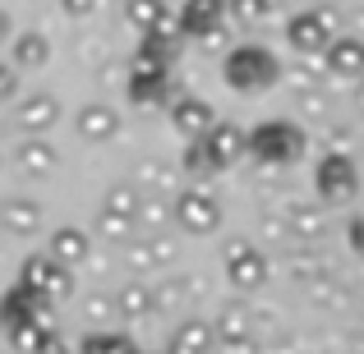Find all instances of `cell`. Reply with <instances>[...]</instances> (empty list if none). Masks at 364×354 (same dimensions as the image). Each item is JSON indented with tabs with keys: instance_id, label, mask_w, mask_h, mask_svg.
<instances>
[{
	"instance_id": "cell-49",
	"label": "cell",
	"mask_w": 364,
	"mask_h": 354,
	"mask_svg": "<svg viewBox=\"0 0 364 354\" xmlns=\"http://www.w3.org/2000/svg\"><path fill=\"white\" fill-rule=\"evenodd\" d=\"M5 37H9V14L0 9V42H5Z\"/></svg>"
},
{
	"instance_id": "cell-8",
	"label": "cell",
	"mask_w": 364,
	"mask_h": 354,
	"mask_svg": "<svg viewBox=\"0 0 364 354\" xmlns=\"http://www.w3.org/2000/svg\"><path fill=\"white\" fill-rule=\"evenodd\" d=\"M139 189L134 184H116L107 189V198H102L97 207V235L107 239H129L134 235V216H139Z\"/></svg>"
},
{
	"instance_id": "cell-33",
	"label": "cell",
	"mask_w": 364,
	"mask_h": 354,
	"mask_svg": "<svg viewBox=\"0 0 364 354\" xmlns=\"http://www.w3.org/2000/svg\"><path fill=\"white\" fill-rule=\"evenodd\" d=\"M304 290H309V299L318 304V309H328V304H346V299H350V294H346V285H341V281H332V276H318V281H309Z\"/></svg>"
},
{
	"instance_id": "cell-43",
	"label": "cell",
	"mask_w": 364,
	"mask_h": 354,
	"mask_svg": "<svg viewBox=\"0 0 364 354\" xmlns=\"http://www.w3.org/2000/svg\"><path fill=\"white\" fill-rule=\"evenodd\" d=\"M97 5H102V0H60V9H65L70 18H88V14H97Z\"/></svg>"
},
{
	"instance_id": "cell-38",
	"label": "cell",
	"mask_w": 364,
	"mask_h": 354,
	"mask_svg": "<svg viewBox=\"0 0 364 354\" xmlns=\"http://www.w3.org/2000/svg\"><path fill=\"white\" fill-rule=\"evenodd\" d=\"M226 18L254 23V18H267V9H263V0H226Z\"/></svg>"
},
{
	"instance_id": "cell-15",
	"label": "cell",
	"mask_w": 364,
	"mask_h": 354,
	"mask_svg": "<svg viewBox=\"0 0 364 354\" xmlns=\"http://www.w3.org/2000/svg\"><path fill=\"white\" fill-rule=\"evenodd\" d=\"M134 189H139V194H152V198H176L180 194V166L176 161H161V157L139 161Z\"/></svg>"
},
{
	"instance_id": "cell-22",
	"label": "cell",
	"mask_w": 364,
	"mask_h": 354,
	"mask_svg": "<svg viewBox=\"0 0 364 354\" xmlns=\"http://www.w3.org/2000/svg\"><path fill=\"white\" fill-rule=\"evenodd\" d=\"M217 336L208 318H185L176 331H171V354H213Z\"/></svg>"
},
{
	"instance_id": "cell-23",
	"label": "cell",
	"mask_w": 364,
	"mask_h": 354,
	"mask_svg": "<svg viewBox=\"0 0 364 354\" xmlns=\"http://www.w3.org/2000/svg\"><path fill=\"white\" fill-rule=\"evenodd\" d=\"M37 304H42V294L23 290V285H9V290L0 294V327L14 331V327H23V322H33Z\"/></svg>"
},
{
	"instance_id": "cell-20",
	"label": "cell",
	"mask_w": 364,
	"mask_h": 354,
	"mask_svg": "<svg viewBox=\"0 0 364 354\" xmlns=\"http://www.w3.org/2000/svg\"><path fill=\"white\" fill-rule=\"evenodd\" d=\"M46 60H51V37L46 33L28 28V33L9 37V65H14V70H42Z\"/></svg>"
},
{
	"instance_id": "cell-19",
	"label": "cell",
	"mask_w": 364,
	"mask_h": 354,
	"mask_svg": "<svg viewBox=\"0 0 364 354\" xmlns=\"http://www.w3.org/2000/svg\"><path fill=\"white\" fill-rule=\"evenodd\" d=\"M267 258L258 253V248H249V253H240V258H231L226 262V281H231V290H240V294H254V290H263L267 285Z\"/></svg>"
},
{
	"instance_id": "cell-53",
	"label": "cell",
	"mask_w": 364,
	"mask_h": 354,
	"mask_svg": "<svg viewBox=\"0 0 364 354\" xmlns=\"http://www.w3.org/2000/svg\"><path fill=\"white\" fill-rule=\"evenodd\" d=\"M166 354H171V350H166Z\"/></svg>"
},
{
	"instance_id": "cell-51",
	"label": "cell",
	"mask_w": 364,
	"mask_h": 354,
	"mask_svg": "<svg viewBox=\"0 0 364 354\" xmlns=\"http://www.w3.org/2000/svg\"><path fill=\"white\" fill-rule=\"evenodd\" d=\"M355 106H360V116H364V83L355 88Z\"/></svg>"
},
{
	"instance_id": "cell-27",
	"label": "cell",
	"mask_w": 364,
	"mask_h": 354,
	"mask_svg": "<svg viewBox=\"0 0 364 354\" xmlns=\"http://www.w3.org/2000/svg\"><path fill=\"white\" fill-rule=\"evenodd\" d=\"M171 221H176V216H171V198H152V194H143V198H139V216H134V231H143V235H161Z\"/></svg>"
},
{
	"instance_id": "cell-35",
	"label": "cell",
	"mask_w": 364,
	"mask_h": 354,
	"mask_svg": "<svg viewBox=\"0 0 364 354\" xmlns=\"http://www.w3.org/2000/svg\"><path fill=\"white\" fill-rule=\"evenodd\" d=\"M5 336H9V345H14L18 354H37V350H42V336H46V331H37L33 322H23V327L5 331Z\"/></svg>"
},
{
	"instance_id": "cell-2",
	"label": "cell",
	"mask_w": 364,
	"mask_h": 354,
	"mask_svg": "<svg viewBox=\"0 0 364 354\" xmlns=\"http://www.w3.org/2000/svg\"><path fill=\"white\" fill-rule=\"evenodd\" d=\"M282 74L286 70H282V60H277V51L263 46V42H240V46H231L226 60H222V79L231 83L235 92H245V97L267 92Z\"/></svg>"
},
{
	"instance_id": "cell-11",
	"label": "cell",
	"mask_w": 364,
	"mask_h": 354,
	"mask_svg": "<svg viewBox=\"0 0 364 354\" xmlns=\"http://www.w3.org/2000/svg\"><path fill=\"white\" fill-rule=\"evenodd\" d=\"M88 253H92V235L79 231V226H55V231L46 235V258H51L55 267H65V272L83 267Z\"/></svg>"
},
{
	"instance_id": "cell-44",
	"label": "cell",
	"mask_w": 364,
	"mask_h": 354,
	"mask_svg": "<svg viewBox=\"0 0 364 354\" xmlns=\"http://www.w3.org/2000/svg\"><path fill=\"white\" fill-rule=\"evenodd\" d=\"M346 239H350V248L364 258V216H350V226H346Z\"/></svg>"
},
{
	"instance_id": "cell-5",
	"label": "cell",
	"mask_w": 364,
	"mask_h": 354,
	"mask_svg": "<svg viewBox=\"0 0 364 354\" xmlns=\"http://www.w3.org/2000/svg\"><path fill=\"white\" fill-rule=\"evenodd\" d=\"M171 216H176V226L185 235H213L222 226V203H217V194L208 184H189L171 198Z\"/></svg>"
},
{
	"instance_id": "cell-12",
	"label": "cell",
	"mask_w": 364,
	"mask_h": 354,
	"mask_svg": "<svg viewBox=\"0 0 364 354\" xmlns=\"http://www.w3.org/2000/svg\"><path fill=\"white\" fill-rule=\"evenodd\" d=\"M282 216H286V231H291L295 244H318V235L328 231V207L318 198H295Z\"/></svg>"
},
{
	"instance_id": "cell-7",
	"label": "cell",
	"mask_w": 364,
	"mask_h": 354,
	"mask_svg": "<svg viewBox=\"0 0 364 354\" xmlns=\"http://www.w3.org/2000/svg\"><path fill=\"white\" fill-rule=\"evenodd\" d=\"M14 285H23V290H33V294H42V299H65V294H74V272H65V267H55L46 253H33V258H23L18 262V281Z\"/></svg>"
},
{
	"instance_id": "cell-14",
	"label": "cell",
	"mask_w": 364,
	"mask_h": 354,
	"mask_svg": "<svg viewBox=\"0 0 364 354\" xmlns=\"http://www.w3.org/2000/svg\"><path fill=\"white\" fill-rule=\"evenodd\" d=\"M208 148V157H213V166L217 170H226V166H235V161L245 157V129L235 120H217L213 129L198 138Z\"/></svg>"
},
{
	"instance_id": "cell-21",
	"label": "cell",
	"mask_w": 364,
	"mask_h": 354,
	"mask_svg": "<svg viewBox=\"0 0 364 354\" xmlns=\"http://www.w3.org/2000/svg\"><path fill=\"white\" fill-rule=\"evenodd\" d=\"M323 65H328V74H337V79H364V42L337 37V42L323 51Z\"/></svg>"
},
{
	"instance_id": "cell-32",
	"label": "cell",
	"mask_w": 364,
	"mask_h": 354,
	"mask_svg": "<svg viewBox=\"0 0 364 354\" xmlns=\"http://www.w3.org/2000/svg\"><path fill=\"white\" fill-rule=\"evenodd\" d=\"M166 88H171V83H139V79L124 83V92H129L134 106H161V101H171Z\"/></svg>"
},
{
	"instance_id": "cell-41",
	"label": "cell",
	"mask_w": 364,
	"mask_h": 354,
	"mask_svg": "<svg viewBox=\"0 0 364 354\" xmlns=\"http://www.w3.org/2000/svg\"><path fill=\"white\" fill-rule=\"evenodd\" d=\"M5 101H18V70L14 65H0V106Z\"/></svg>"
},
{
	"instance_id": "cell-3",
	"label": "cell",
	"mask_w": 364,
	"mask_h": 354,
	"mask_svg": "<svg viewBox=\"0 0 364 354\" xmlns=\"http://www.w3.org/2000/svg\"><path fill=\"white\" fill-rule=\"evenodd\" d=\"M286 42L300 55H323L332 42H337V9L332 5H309L300 14L286 18Z\"/></svg>"
},
{
	"instance_id": "cell-46",
	"label": "cell",
	"mask_w": 364,
	"mask_h": 354,
	"mask_svg": "<svg viewBox=\"0 0 364 354\" xmlns=\"http://www.w3.org/2000/svg\"><path fill=\"white\" fill-rule=\"evenodd\" d=\"M217 354H263L258 341H235V345H217Z\"/></svg>"
},
{
	"instance_id": "cell-48",
	"label": "cell",
	"mask_w": 364,
	"mask_h": 354,
	"mask_svg": "<svg viewBox=\"0 0 364 354\" xmlns=\"http://www.w3.org/2000/svg\"><path fill=\"white\" fill-rule=\"evenodd\" d=\"M350 354H364V327L355 331V341H350Z\"/></svg>"
},
{
	"instance_id": "cell-40",
	"label": "cell",
	"mask_w": 364,
	"mask_h": 354,
	"mask_svg": "<svg viewBox=\"0 0 364 354\" xmlns=\"http://www.w3.org/2000/svg\"><path fill=\"white\" fill-rule=\"evenodd\" d=\"M111 313H116V304H111L107 294H92V299H88V322L97 331H102V322H111Z\"/></svg>"
},
{
	"instance_id": "cell-25",
	"label": "cell",
	"mask_w": 364,
	"mask_h": 354,
	"mask_svg": "<svg viewBox=\"0 0 364 354\" xmlns=\"http://www.w3.org/2000/svg\"><path fill=\"white\" fill-rule=\"evenodd\" d=\"M14 161H18L23 175H51L55 170V148L46 138H23L18 152H14Z\"/></svg>"
},
{
	"instance_id": "cell-31",
	"label": "cell",
	"mask_w": 364,
	"mask_h": 354,
	"mask_svg": "<svg viewBox=\"0 0 364 354\" xmlns=\"http://www.w3.org/2000/svg\"><path fill=\"white\" fill-rule=\"evenodd\" d=\"M180 170H185L194 184H203L208 175H217V166H213V157H208L203 143H189V148H185V161H180Z\"/></svg>"
},
{
	"instance_id": "cell-16",
	"label": "cell",
	"mask_w": 364,
	"mask_h": 354,
	"mask_svg": "<svg viewBox=\"0 0 364 354\" xmlns=\"http://www.w3.org/2000/svg\"><path fill=\"white\" fill-rule=\"evenodd\" d=\"M0 231L18 235V239L37 235V231H42V203L28 198V194H9L5 203H0Z\"/></svg>"
},
{
	"instance_id": "cell-37",
	"label": "cell",
	"mask_w": 364,
	"mask_h": 354,
	"mask_svg": "<svg viewBox=\"0 0 364 354\" xmlns=\"http://www.w3.org/2000/svg\"><path fill=\"white\" fill-rule=\"evenodd\" d=\"M180 294H185V304H203L208 299V276L203 272H180Z\"/></svg>"
},
{
	"instance_id": "cell-17",
	"label": "cell",
	"mask_w": 364,
	"mask_h": 354,
	"mask_svg": "<svg viewBox=\"0 0 364 354\" xmlns=\"http://www.w3.org/2000/svg\"><path fill=\"white\" fill-rule=\"evenodd\" d=\"M74 129L88 143H111L120 133V111L107 106V101H88V106L74 111Z\"/></svg>"
},
{
	"instance_id": "cell-52",
	"label": "cell",
	"mask_w": 364,
	"mask_h": 354,
	"mask_svg": "<svg viewBox=\"0 0 364 354\" xmlns=\"http://www.w3.org/2000/svg\"><path fill=\"white\" fill-rule=\"evenodd\" d=\"M360 189H364V175H360Z\"/></svg>"
},
{
	"instance_id": "cell-45",
	"label": "cell",
	"mask_w": 364,
	"mask_h": 354,
	"mask_svg": "<svg viewBox=\"0 0 364 354\" xmlns=\"http://www.w3.org/2000/svg\"><path fill=\"white\" fill-rule=\"evenodd\" d=\"M37 354H70V350H65L60 327H55V331H46V336H42V350H37Z\"/></svg>"
},
{
	"instance_id": "cell-9",
	"label": "cell",
	"mask_w": 364,
	"mask_h": 354,
	"mask_svg": "<svg viewBox=\"0 0 364 354\" xmlns=\"http://www.w3.org/2000/svg\"><path fill=\"white\" fill-rule=\"evenodd\" d=\"M176 258H180V239L171 231L134 235L129 244H124V267H129V272H166V267H176Z\"/></svg>"
},
{
	"instance_id": "cell-6",
	"label": "cell",
	"mask_w": 364,
	"mask_h": 354,
	"mask_svg": "<svg viewBox=\"0 0 364 354\" xmlns=\"http://www.w3.org/2000/svg\"><path fill=\"white\" fill-rule=\"evenodd\" d=\"M180 33L194 37L198 46H217L226 37V0H185L176 9Z\"/></svg>"
},
{
	"instance_id": "cell-50",
	"label": "cell",
	"mask_w": 364,
	"mask_h": 354,
	"mask_svg": "<svg viewBox=\"0 0 364 354\" xmlns=\"http://www.w3.org/2000/svg\"><path fill=\"white\" fill-rule=\"evenodd\" d=\"M282 5H286V0H263V9H267V14H277Z\"/></svg>"
},
{
	"instance_id": "cell-18",
	"label": "cell",
	"mask_w": 364,
	"mask_h": 354,
	"mask_svg": "<svg viewBox=\"0 0 364 354\" xmlns=\"http://www.w3.org/2000/svg\"><path fill=\"white\" fill-rule=\"evenodd\" d=\"M249 304L240 299H231V304H222L217 309V318H213V336H217V345H235V341H254V318H249Z\"/></svg>"
},
{
	"instance_id": "cell-1",
	"label": "cell",
	"mask_w": 364,
	"mask_h": 354,
	"mask_svg": "<svg viewBox=\"0 0 364 354\" xmlns=\"http://www.w3.org/2000/svg\"><path fill=\"white\" fill-rule=\"evenodd\" d=\"M304 148H309V138L291 120H263L245 133V157H254V166L263 170H291L304 157Z\"/></svg>"
},
{
	"instance_id": "cell-39",
	"label": "cell",
	"mask_w": 364,
	"mask_h": 354,
	"mask_svg": "<svg viewBox=\"0 0 364 354\" xmlns=\"http://www.w3.org/2000/svg\"><path fill=\"white\" fill-rule=\"evenodd\" d=\"M258 350H263V354H304L300 336H291V331H277V336L258 341Z\"/></svg>"
},
{
	"instance_id": "cell-36",
	"label": "cell",
	"mask_w": 364,
	"mask_h": 354,
	"mask_svg": "<svg viewBox=\"0 0 364 354\" xmlns=\"http://www.w3.org/2000/svg\"><path fill=\"white\" fill-rule=\"evenodd\" d=\"M258 235L272 239V244H291V231H286L282 212H258Z\"/></svg>"
},
{
	"instance_id": "cell-4",
	"label": "cell",
	"mask_w": 364,
	"mask_h": 354,
	"mask_svg": "<svg viewBox=\"0 0 364 354\" xmlns=\"http://www.w3.org/2000/svg\"><path fill=\"white\" fill-rule=\"evenodd\" d=\"M314 189H318L323 207H341L350 198H360V166L350 152H328L314 170Z\"/></svg>"
},
{
	"instance_id": "cell-34",
	"label": "cell",
	"mask_w": 364,
	"mask_h": 354,
	"mask_svg": "<svg viewBox=\"0 0 364 354\" xmlns=\"http://www.w3.org/2000/svg\"><path fill=\"white\" fill-rule=\"evenodd\" d=\"M152 304H157V309H189L185 294H180V281H176V276H166V281L152 285Z\"/></svg>"
},
{
	"instance_id": "cell-10",
	"label": "cell",
	"mask_w": 364,
	"mask_h": 354,
	"mask_svg": "<svg viewBox=\"0 0 364 354\" xmlns=\"http://www.w3.org/2000/svg\"><path fill=\"white\" fill-rule=\"evenodd\" d=\"M55 120H60V101H55L51 92H42V88L23 92V97L14 101V116H9V124H14L18 133H28V138H42Z\"/></svg>"
},
{
	"instance_id": "cell-28",
	"label": "cell",
	"mask_w": 364,
	"mask_h": 354,
	"mask_svg": "<svg viewBox=\"0 0 364 354\" xmlns=\"http://www.w3.org/2000/svg\"><path fill=\"white\" fill-rule=\"evenodd\" d=\"M161 14H166L161 0H124V23H129L139 37H148L152 28L161 23Z\"/></svg>"
},
{
	"instance_id": "cell-13",
	"label": "cell",
	"mask_w": 364,
	"mask_h": 354,
	"mask_svg": "<svg viewBox=\"0 0 364 354\" xmlns=\"http://www.w3.org/2000/svg\"><path fill=\"white\" fill-rule=\"evenodd\" d=\"M166 106H171V124H176V133H185L189 143H198V138H203V133L217 124L213 106H208L203 97H189V92H180V97L166 101Z\"/></svg>"
},
{
	"instance_id": "cell-29",
	"label": "cell",
	"mask_w": 364,
	"mask_h": 354,
	"mask_svg": "<svg viewBox=\"0 0 364 354\" xmlns=\"http://www.w3.org/2000/svg\"><path fill=\"white\" fill-rule=\"evenodd\" d=\"M79 354H139V345H134L124 331H88Z\"/></svg>"
},
{
	"instance_id": "cell-24",
	"label": "cell",
	"mask_w": 364,
	"mask_h": 354,
	"mask_svg": "<svg viewBox=\"0 0 364 354\" xmlns=\"http://www.w3.org/2000/svg\"><path fill=\"white\" fill-rule=\"evenodd\" d=\"M286 276L300 285L318 281V276H328V262H323V253L314 244H300V248H286Z\"/></svg>"
},
{
	"instance_id": "cell-26",
	"label": "cell",
	"mask_w": 364,
	"mask_h": 354,
	"mask_svg": "<svg viewBox=\"0 0 364 354\" xmlns=\"http://www.w3.org/2000/svg\"><path fill=\"white\" fill-rule=\"evenodd\" d=\"M111 304H116V313H124V318H148V313H157V304H152V285H143V281L120 285V290L111 294Z\"/></svg>"
},
{
	"instance_id": "cell-30",
	"label": "cell",
	"mask_w": 364,
	"mask_h": 354,
	"mask_svg": "<svg viewBox=\"0 0 364 354\" xmlns=\"http://www.w3.org/2000/svg\"><path fill=\"white\" fill-rule=\"evenodd\" d=\"M295 111H300L304 120H328V111H332V97H328V88H304V92H295Z\"/></svg>"
},
{
	"instance_id": "cell-47",
	"label": "cell",
	"mask_w": 364,
	"mask_h": 354,
	"mask_svg": "<svg viewBox=\"0 0 364 354\" xmlns=\"http://www.w3.org/2000/svg\"><path fill=\"white\" fill-rule=\"evenodd\" d=\"M97 55H102V42H97V37H88V42H83V60H97Z\"/></svg>"
},
{
	"instance_id": "cell-42",
	"label": "cell",
	"mask_w": 364,
	"mask_h": 354,
	"mask_svg": "<svg viewBox=\"0 0 364 354\" xmlns=\"http://www.w3.org/2000/svg\"><path fill=\"white\" fill-rule=\"evenodd\" d=\"M254 248V239H245V235H231V239H222V262H231V258H240Z\"/></svg>"
}]
</instances>
